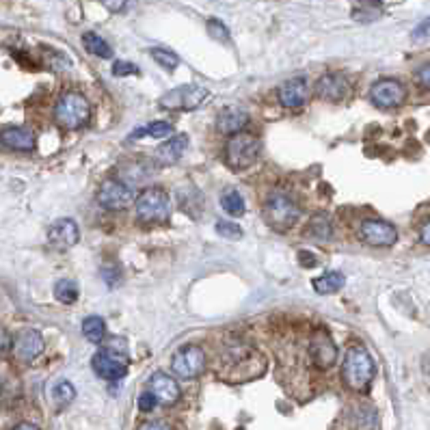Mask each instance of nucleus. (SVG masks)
Wrapping results in <instances>:
<instances>
[{
  "mask_svg": "<svg viewBox=\"0 0 430 430\" xmlns=\"http://www.w3.org/2000/svg\"><path fill=\"white\" fill-rule=\"evenodd\" d=\"M376 368L370 352L364 346H350L344 357L342 379L352 391H366L374 379Z\"/></svg>",
  "mask_w": 430,
  "mask_h": 430,
  "instance_id": "f257e3e1",
  "label": "nucleus"
},
{
  "mask_svg": "<svg viewBox=\"0 0 430 430\" xmlns=\"http://www.w3.org/2000/svg\"><path fill=\"white\" fill-rule=\"evenodd\" d=\"M301 217V208L288 192L275 190L264 204V221L277 231H288Z\"/></svg>",
  "mask_w": 430,
  "mask_h": 430,
  "instance_id": "f03ea898",
  "label": "nucleus"
},
{
  "mask_svg": "<svg viewBox=\"0 0 430 430\" xmlns=\"http://www.w3.org/2000/svg\"><path fill=\"white\" fill-rule=\"evenodd\" d=\"M55 119L67 130H78L91 119V104L78 91H67L55 106Z\"/></svg>",
  "mask_w": 430,
  "mask_h": 430,
  "instance_id": "7ed1b4c3",
  "label": "nucleus"
},
{
  "mask_svg": "<svg viewBox=\"0 0 430 430\" xmlns=\"http://www.w3.org/2000/svg\"><path fill=\"white\" fill-rule=\"evenodd\" d=\"M171 204L165 190L147 188L136 199V219L143 223H163L169 219Z\"/></svg>",
  "mask_w": 430,
  "mask_h": 430,
  "instance_id": "20e7f679",
  "label": "nucleus"
},
{
  "mask_svg": "<svg viewBox=\"0 0 430 430\" xmlns=\"http://www.w3.org/2000/svg\"><path fill=\"white\" fill-rule=\"evenodd\" d=\"M260 150H262V145L253 134L240 132V134H234L229 138L227 147H225V156H227L229 167L247 169L258 160Z\"/></svg>",
  "mask_w": 430,
  "mask_h": 430,
  "instance_id": "39448f33",
  "label": "nucleus"
},
{
  "mask_svg": "<svg viewBox=\"0 0 430 430\" xmlns=\"http://www.w3.org/2000/svg\"><path fill=\"white\" fill-rule=\"evenodd\" d=\"M91 368L106 381H119L128 374V355H125V350H115L111 346L102 348L93 355Z\"/></svg>",
  "mask_w": 430,
  "mask_h": 430,
  "instance_id": "423d86ee",
  "label": "nucleus"
},
{
  "mask_svg": "<svg viewBox=\"0 0 430 430\" xmlns=\"http://www.w3.org/2000/svg\"><path fill=\"white\" fill-rule=\"evenodd\" d=\"M208 98V89L199 84H186V87H177L173 91L165 93L160 98V106L169 111H195L204 104Z\"/></svg>",
  "mask_w": 430,
  "mask_h": 430,
  "instance_id": "0eeeda50",
  "label": "nucleus"
},
{
  "mask_svg": "<svg viewBox=\"0 0 430 430\" xmlns=\"http://www.w3.org/2000/svg\"><path fill=\"white\" fill-rule=\"evenodd\" d=\"M171 370L180 379H197L206 370V352L199 346H182L171 357Z\"/></svg>",
  "mask_w": 430,
  "mask_h": 430,
  "instance_id": "6e6552de",
  "label": "nucleus"
},
{
  "mask_svg": "<svg viewBox=\"0 0 430 430\" xmlns=\"http://www.w3.org/2000/svg\"><path fill=\"white\" fill-rule=\"evenodd\" d=\"M406 98V89L396 78H381L370 89V100L379 109H396Z\"/></svg>",
  "mask_w": 430,
  "mask_h": 430,
  "instance_id": "1a4fd4ad",
  "label": "nucleus"
},
{
  "mask_svg": "<svg viewBox=\"0 0 430 430\" xmlns=\"http://www.w3.org/2000/svg\"><path fill=\"white\" fill-rule=\"evenodd\" d=\"M359 238L370 247H391L398 242V229L387 221L368 219L359 225Z\"/></svg>",
  "mask_w": 430,
  "mask_h": 430,
  "instance_id": "9d476101",
  "label": "nucleus"
},
{
  "mask_svg": "<svg viewBox=\"0 0 430 430\" xmlns=\"http://www.w3.org/2000/svg\"><path fill=\"white\" fill-rule=\"evenodd\" d=\"M98 201L106 210H123L134 201V192L128 184L121 182V180H106L100 186Z\"/></svg>",
  "mask_w": 430,
  "mask_h": 430,
  "instance_id": "9b49d317",
  "label": "nucleus"
},
{
  "mask_svg": "<svg viewBox=\"0 0 430 430\" xmlns=\"http://www.w3.org/2000/svg\"><path fill=\"white\" fill-rule=\"evenodd\" d=\"M44 337L37 329H26L17 337H13L11 352L20 364H30L44 352Z\"/></svg>",
  "mask_w": 430,
  "mask_h": 430,
  "instance_id": "f8f14e48",
  "label": "nucleus"
},
{
  "mask_svg": "<svg viewBox=\"0 0 430 430\" xmlns=\"http://www.w3.org/2000/svg\"><path fill=\"white\" fill-rule=\"evenodd\" d=\"M310 357H312L314 366L320 368V370H329L335 364L337 348H335L329 333L318 331V333L312 335V339H310Z\"/></svg>",
  "mask_w": 430,
  "mask_h": 430,
  "instance_id": "ddd939ff",
  "label": "nucleus"
},
{
  "mask_svg": "<svg viewBox=\"0 0 430 430\" xmlns=\"http://www.w3.org/2000/svg\"><path fill=\"white\" fill-rule=\"evenodd\" d=\"M314 91L320 100L339 102V100H344L348 96V80L344 78V74L331 71V74H325V76L318 78Z\"/></svg>",
  "mask_w": 430,
  "mask_h": 430,
  "instance_id": "4468645a",
  "label": "nucleus"
},
{
  "mask_svg": "<svg viewBox=\"0 0 430 430\" xmlns=\"http://www.w3.org/2000/svg\"><path fill=\"white\" fill-rule=\"evenodd\" d=\"M307 96H310V87L303 76L285 80L279 87V102L285 109H301V106L307 102Z\"/></svg>",
  "mask_w": 430,
  "mask_h": 430,
  "instance_id": "2eb2a0df",
  "label": "nucleus"
},
{
  "mask_svg": "<svg viewBox=\"0 0 430 430\" xmlns=\"http://www.w3.org/2000/svg\"><path fill=\"white\" fill-rule=\"evenodd\" d=\"M48 240L55 249H71L74 244H78L80 240V231L78 225L71 219H59L55 225L48 229Z\"/></svg>",
  "mask_w": 430,
  "mask_h": 430,
  "instance_id": "dca6fc26",
  "label": "nucleus"
},
{
  "mask_svg": "<svg viewBox=\"0 0 430 430\" xmlns=\"http://www.w3.org/2000/svg\"><path fill=\"white\" fill-rule=\"evenodd\" d=\"M150 391L156 396L158 404H175L180 400L182 391L180 385H177L169 374L165 372H156L150 379Z\"/></svg>",
  "mask_w": 430,
  "mask_h": 430,
  "instance_id": "f3484780",
  "label": "nucleus"
},
{
  "mask_svg": "<svg viewBox=\"0 0 430 430\" xmlns=\"http://www.w3.org/2000/svg\"><path fill=\"white\" fill-rule=\"evenodd\" d=\"M0 138H3L5 147L17 150V152H30V150H35V145H37V136H35V132L30 128H22V125H7L3 134H0Z\"/></svg>",
  "mask_w": 430,
  "mask_h": 430,
  "instance_id": "a211bd4d",
  "label": "nucleus"
},
{
  "mask_svg": "<svg viewBox=\"0 0 430 430\" xmlns=\"http://www.w3.org/2000/svg\"><path fill=\"white\" fill-rule=\"evenodd\" d=\"M249 123V115L244 109H238V106H227L223 109L217 117V130L223 134H240L242 128Z\"/></svg>",
  "mask_w": 430,
  "mask_h": 430,
  "instance_id": "6ab92c4d",
  "label": "nucleus"
},
{
  "mask_svg": "<svg viewBox=\"0 0 430 430\" xmlns=\"http://www.w3.org/2000/svg\"><path fill=\"white\" fill-rule=\"evenodd\" d=\"M186 147H188V136L175 134V136L167 138L163 145L156 150V160L160 165H175L177 160L184 156Z\"/></svg>",
  "mask_w": 430,
  "mask_h": 430,
  "instance_id": "aec40b11",
  "label": "nucleus"
},
{
  "mask_svg": "<svg viewBox=\"0 0 430 430\" xmlns=\"http://www.w3.org/2000/svg\"><path fill=\"white\" fill-rule=\"evenodd\" d=\"M305 236H310L314 240H320V242L333 238V221H331V217H329L327 212H318L307 221Z\"/></svg>",
  "mask_w": 430,
  "mask_h": 430,
  "instance_id": "412c9836",
  "label": "nucleus"
},
{
  "mask_svg": "<svg viewBox=\"0 0 430 430\" xmlns=\"http://www.w3.org/2000/svg\"><path fill=\"white\" fill-rule=\"evenodd\" d=\"M344 275L337 271H327L314 279V290L318 294H335L344 288Z\"/></svg>",
  "mask_w": 430,
  "mask_h": 430,
  "instance_id": "4be33fe9",
  "label": "nucleus"
},
{
  "mask_svg": "<svg viewBox=\"0 0 430 430\" xmlns=\"http://www.w3.org/2000/svg\"><path fill=\"white\" fill-rule=\"evenodd\" d=\"M82 46H84V50L89 52V55H93V57H100V59H111L113 57V48L96 33H84L82 35Z\"/></svg>",
  "mask_w": 430,
  "mask_h": 430,
  "instance_id": "5701e85b",
  "label": "nucleus"
},
{
  "mask_svg": "<svg viewBox=\"0 0 430 430\" xmlns=\"http://www.w3.org/2000/svg\"><path fill=\"white\" fill-rule=\"evenodd\" d=\"M173 134V125L169 121H152L147 125H143V128L134 130L130 136H128V143L134 141V138H143V136H154V138H165Z\"/></svg>",
  "mask_w": 430,
  "mask_h": 430,
  "instance_id": "b1692460",
  "label": "nucleus"
},
{
  "mask_svg": "<svg viewBox=\"0 0 430 430\" xmlns=\"http://www.w3.org/2000/svg\"><path fill=\"white\" fill-rule=\"evenodd\" d=\"M82 335L89 339V342H93V344L102 342V339L106 337V322H104V318L87 316L82 320Z\"/></svg>",
  "mask_w": 430,
  "mask_h": 430,
  "instance_id": "393cba45",
  "label": "nucleus"
},
{
  "mask_svg": "<svg viewBox=\"0 0 430 430\" xmlns=\"http://www.w3.org/2000/svg\"><path fill=\"white\" fill-rule=\"evenodd\" d=\"M221 206L225 208V212L231 214V217H242L244 214V199L238 190H225L221 195Z\"/></svg>",
  "mask_w": 430,
  "mask_h": 430,
  "instance_id": "a878e982",
  "label": "nucleus"
},
{
  "mask_svg": "<svg viewBox=\"0 0 430 430\" xmlns=\"http://www.w3.org/2000/svg\"><path fill=\"white\" fill-rule=\"evenodd\" d=\"M150 173H152V167L145 163V160H136V163H130V165H125V167H123L125 180L132 182V184H134V182H136V184L145 182Z\"/></svg>",
  "mask_w": 430,
  "mask_h": 430,
  "instance_id": "bb28decb",
  "label": "nucleus"
},
{
  "mask_svg": "<svg viewBox=\"0 0 430 430\" xmlns=\"http://www.w3.org/2000/svg\"><path fill=\"white\" fill-rule=\"evenodd\" d=\"M55 296L61 303H74L78 298V283L71 279H61L55 285Z\"/></svg>",
  "mask_w": 430,
  "mask_h": 430,
  "instance_id": "cd10ccee",
  "label": "nucleus"
},
{
  "mask_svg": "<svg viewBox=\"0 0 430 430\" xmlns=\"http://www.w3.org/2000/svg\"><path fill=\"white\" fill-rule=\"evenodd\" d=\"M152 59L160 65V67H165V69H175L177 65H180V57L175 55V52H171V50H165V48H154L152 52Z\"/></svg>",
  "mask_w": 430,
  "mask_h": 430,
  "instance_id": "c85d7f7f",
  "label": "nucleus"
},
{
  "mask_svg": "<svg viewBox=\"0 0 430 430\" xmlns=\"http://www.w3.org/2000/svg\"><path fill=\"white\" fill-rule=\"evenodd\" d=\"M52 398H55V402L61 404V406L69 404L71 400L76 398V389L69 381H61V383H57L55 387H52Z\"/></svg>",
  "mask_w": 430,
  "mask_h": 430,
  "instance_id": "c756f323",
  "label": "nucleus"
},
{
  "mask_svg": "<svg viewBox=\"0 0 430 430\" xmlns=\"http://www.w3.org/2000/svg\"><path fill=\"white\" fill-rule=\"evenodd\" d=\"M206 28H208V33H210V37H212V39L223 42V44L229 42V30H227V26H225L221 20H217V17H210L208 24H206Z\"/></svg>",
  "mask_w": 430,
  "mask_h": 430,
  "instance_id": "7c9ffc66",
  "label": "nucleus"
},
{
  "mask_svg": "<svg viewBox=\"0 0 430 430\" xmlns=\"http://www.w3.org/2000/svg\"><path fill=\"white\" fill-rule=\"evenodd\" d=\"M217 231H219L221 236L231 238V240H238V238H242V229H240V225H236V223H229V221H219V223H217Z\"/></svg>",
  "mask_w": 430,
  "mask_h": 430,
  "instance_id": "2f4dec72",
  "label": "nucleus"
},
{
  "mask_svg": "<svg viewBox=\"0 0 430 430\" xmlns=\"http://www.w3.org/2000/svg\"><path fill=\"white\" fill-rule=\"evenodd\" d=\"M138 71L141 69L134 63H130V61H115V65H113V74L115 76H136Z\"/></svg>",
  "mask_w": 430,
  "mask_h": 430,
  "instance_id": "473e14b6",
  "label": "nucleus"
},
{
  "mask_svg": "<svg viewBox=\"0 0 430 430\" xmlns=\"http://www.w3.org/2000/svg\"><path fill=\"white\" fill-rule=\"evenodd\" d=\"M156 404H158V400H156V396H154V393H152L150 389H147V391H143L141 396H138V409H141V411H145V413H147V411H152Z\"/></svg>",
  "mask_w": 430,
  "mask_h": 430,
  "instance_id": "72a5a7b5",
  "label": "nucleus"
},
{
  "mask_svg": "<svg viewBox=\"0 0 430 430\" xmlns=\"http://www.w3.org/2000/svg\"><path fill=\"white\" fill-rule=\"evenodd\" d=\"M415 80L422 89H430V63L422 65L418 69V74H415Z\"/></svg>",
  "mask_w": 430,
  "mask_h": 430,
  "instance_id": "f704fd0d",
  "label": "nucleus"
},
{
  "mask_svg": "<svg viewBox=\"0 0 430 430\" xmlns=\"http://www.w3.org/2000/svg\"><path fill=\"white\" fill-rule=\"evenodd\" d=\"M136 430H171V426H169L167 422L152 420V422H143Z\"/></svg>",
  "mask_w": 430,
  "mask_h": 430,
  "instance_id": "c9c22d12",
  "label": "nucleus"
},
{
  "mask_svg": "<svg viewBox=\"0 0 430 430\" xmlns=\"http://www.w3.org/2000/svg\"><path fill=\"white\" fill-rule=\"evenodd\" d=\"M100 3H102L106 9H109V11L119 13V11L125 9V5H128V0H100Z\"/></svg>",
  "mask_w": 430,
  "mask_h": 430,
  "instance_id": "e433bc0d",
  "label": "nucleus"
},
{
  "mask_svg": "<svg viewBox=\"0 0 430 430\" xmlns=\"http://www.w3.org/2000/svg\"><path fill=\"white\" fill-rule=\"evenodd\" d=\"M298 260L303 262V266H307V268H312V266H316V264H318L316 256L307 253V251H301V253H298Z\"/></svg>",
  "mask_w": 430,
  "mask_h": 430,
  "instance_id": "4c0bfd02",
  "label": "nucleus"
},
{
  "mask_svg": "<svg viewBox=\"0 0 430 430\" xmlns=\"http://www.w3.org/2000/svg\"><path fill=\"white\" fill-rule=\"evenodd\" d=\"M430 33V17H426V20L413 30V37H424V35H428Z\"/></svg>",
  "mask_w": 430,
  "mask_h": 430,
  "instance_id": "58836bf2",
  "label": "nucleus"
},
{
  "mask_svg": "<svg viewBox=\"0 0 430 430\" xmlns=\"http://www.w3.org/2000/svg\"><path fill=\"white\" fill-rule=\"evenodd\" d=\"M420 240H422V244L430 247V221L422 227V231H420Z\"/></svg>",
  "mask_w": 430,
  "mask_h": 430,
  "instance_id": "ea45409f",
  "label": "nucleus"
},
{
  "mask_svg": "<svg viewBox=\"0 0 430 430\" xmlns=\"http://www.w3.org/2000/svg\"><path fill=\"white\" fill-rule=\"evenodd\" d=\"M13 430H39V428L35 426V424H28V422H24V424H17Z\"/></svg>",
  "mask_w": 430,
  "mask_h": 430,
  "instance_id": "a19ab883",
  "label": "nucleus"
},
{
  "mask_svg": "<svg viewBox=\"0 0 430 430\" xmlns=\"http://www.w3.org/2000/svg\"><path fill=\"white\" fill-rule=\"evenodd\" d=\"M3 348H5V352H9L11 348H9V333H5L3 335Z\"/></svg>",
  "mask_w": 430,
  "mask_h": 430,
  "instance_id": "79ce46f5",
  "label": "nucleus"
}]
</instances>
